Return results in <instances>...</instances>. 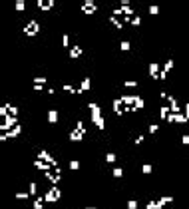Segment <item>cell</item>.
<instances>
[{
    "instance_id": "1",
    "label": "cell",
    "mask_w": 189,
    "mask_h": 209,
    "mask_svg": "<svg viewBox=\"0 0 189 209\" xmlns=\"http://www.w3.org/2000/svg\"><path fill=\"white\" fill-rule=\"evenodd\" d=\"M24 32H26V36H36L38 32H40V24H38V20H30V22L26 24V28H24Z\"/></svg>"
},
{
    "instance_id": "2",
    "label": "cell",
    "mask_w": 189,
    "mask_h": 209,
    "mask_svg": "<svg viewBox=\"0 0 189 209\" xmlns=\"http://www.w3.org/2000/svg\"><path fill=\"white\" fill-rule=\"evenodd\" d=\"M96 10H98V4H96L94 0H86V2L82 4V12L84 14H96Z\"/></svg>"
},
{
    "instance_id": "3",
    "label": "cell",
    "mask_w": 189,
    "mask_h": 209,
    "mask_svg": "<svg viewBox=\"0 0 189 209\" xmlns=\"http://www.w3.org/2000/svg\"><path fill=\"white\" fill-rule=\"evenodd\" d=\"M80 56H82V46L74 44L72 48H70V58H72V60H78Z\"/></svg>"
},
{
    "instance_id": "4",
    "label": "cell",
    "mask_w": 189,
    "mask_h": 209,
    "mask_svg": "<svg viewBox=\"0 0 189 209\" xmlns=\"http://www.w3.org/2000/svg\"><path fill=\"white\" fill-rule=\"evenodd\" d=\"M52 6H54V0H38V8L40 10H52Z\"/></svg>"
},
{
    "instance_id": "5",
    "label": "cell",
    "mask_w": 189,
    "mask_h": 209,
    "mask_svg": "<svg viewBox=\"0 0 189 209\" xmlns=\"http://www.w3.org/2000/svg\"><path fill=\"white\" fill-rule=\"evenodd\" d=\"M56 122H58V110L52 108V110L48 112V124H56Z\"/></svg>"
},
{
    "instance_id": "6",
    "label": "cell",
    "mask_w": 189,
    "mask_h": 209,
    "mask_svg": "<svg viewBox=\"0 0 189 209\" xmlns=\"http://www.w3.org/2000/svg\"><path fill=\"white\" fill-rule=\"evenodd\" d=\"M125 22H129V24H132L133 28H137V26H140V24H141V18H140V16H136V14H133L132 18H128V20H125Z\"/></svg>"
},
{
    "instance_id": "7",
    "label": "cell",
    "mask_w": 189,
    "mask_h": 209,
    "mask_svg": "<svg viewBox=\"0 0 189 209\" xmlns=\"http://www.w3.org/2000/svg\"><path fill=\"white\" fill-rule=\"evenodd\" d=\"M148 132H149V133H157V132H159V124H149Z\"/></svg>"
},
{
    "instance_id": "8",
    "label": "cell",
    "mask_w": 189,
    "mask_h": 209,
    "mask_svg": "<svg viewBox=\"0 0 189 209\" xmlns=\"http://www.w3.org/2000/svg\"><path fill=\"white\" fill-rule=\"evenodd\" d=\"M124 86H125V88H137V82H136V80H125Z\"/></svg>"
},
{
    "instance_id": "9",
    "label": "cell",
    "mask_w": 189,
    "mask_h": 209,
    "mask_svg": "<svg viewBox=\"0 0 189 209\" xmlns=\"http://www.w3.org/2000/svg\"><path fill=\"white\" fill-rule=\"evenodd\" d=\"M62 46H64V48H68V46H70V36L68 34L62 36Z\"/></svg>"
},
{
    "instance_id": "10",
    "label": "cell",
    "mask_w": 189,
    "mask_h": 209,
    "mask_svg": "<svg viewBox=\"0 0 189 209\" xmlns=\"http://www.w3.org/2000/svg\"><path fill=\"white\" fill-rule=\"evenodd\" d=\"M24 6H26V2H24V0H18V2H16V10H18V12H22Z\"/></svg>"
},
{
    "instance_id": "11",
    "label": "cell",
    "mask_w": 189,
    "mask_h": 209,
    "mask_svg": "<svg viewBox=\"0 0 189 209\" xmlns=\"http://www.w3.org/2000/svg\"><path fill=\"white\" fill-rule=\"evenodd\" d=\"M149 14H151V16L159 14V6H149Z\"/></svg>"
},
{
    "instance_id": "12",
    "label": "cell",
    "mask_w": 189,
    "mask_h": 209,
    "mask_svg": "<svg viewBox=\"0 0 189 209\" xmlns=\"http://www.w3.org/2000/svg\"><path fill=\"white\" fill-rule=\"evenodd\" d=\"M70 169H72V171L74 169H80V161H74L72 160V161H70Z\"/></svg>"
},
{
    "instance_id": "13",
    "label": "cell",
    "mask_w": 189,
    "mask_h": 209,
    "mask_svg": "<svg viewBox=\"0 0 189 209\" xmlns=\"http://www.w3.org/2000/svg\"><path fill=\"white\" fill-rule=\"evenodd\" d=\"M151 171H153V165H151V164H145V165H144V173H151Z\"/></svg>"
},
{
    "instance_id": "14",
    "label": "cell",
    "mask_w": 189,
    "mask_h": 209,
    "mask_svg": "<svg viewBox=\"0 0 189 209\" xmlns=\"http://www.w3.org/2000/svg\"><path fill=\"white\" fill-rule=\"evenodd\" d=\"M120 48L124 50V52H128V50L132 48V46H129V42H121V44H120Z\"/></svg>"
},
{
    "instance_id": "15",
    "label": "cell",
    "mask_w": 189,
    "mask_h": 209,
    "mask_svg": "<svg viewBox=\"0 0 189 209\" xmlns=\"http://www.w3.org/2000/svg\"><path fill=\"white\" fill-rule=\"evenodd\" d=\"M121 175H124V171H121L120 167H117V169H113V177H121Z\"/></svg>"
},
{
    "instance_id": "16",
    "label": "cell",
    "mask_w": 189,
    "mask_h": 209,
    "mask_svg": "<svg viewBox=\"0 0 189 209\" xmlns=\"http://www.w3.org/2000/svg\"><path fill=\"white\" fill-rule=\"evenodd\" d=\"M106 161H116V153H108V156H106Z\"/></svg>"
},
{
    "instance_id": "17",
    "label": "cell",
    "mask_w": 189,
    "mask_h": 209,
    "mask_svg": "<svg viewBox=\"0 0 189 209\" xmlns=\"http://www.w3.org/2000/svg\"><path fill=\"white\" fill-rule=\"evenodd\" d=\"M181 141H183L185 145H189V136H183V137H181Z\"/></svg>"
}]
</instances>
